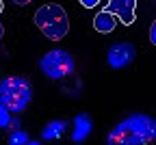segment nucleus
<instances>
[{
    "instance_id": "nucleus-7",
    "label": "nucleus",
    "mask_w": 156,
    "mask_h": 145,
    "mask_svg": "<svg viewBox=\"0 0 156 145\" xmlns=\"http://www.w3.org/2000/svg\"><path fill=\"white\" fill-rule=\"evenodd\" d=\"M91 128H93V121L89 115L80 113L76 119H74V134H72V141L74 143H83L89 134H91Z\"/></svg>"
},
{
    "instance_id": "nucleus-16",
    "label": "nucleus",
    "mask_w": 156,
    "mask_h": 145,
    "mask_svg": "<svg viewBox=\"0 0 156 145\" xmlns=\"http://www.w3.org/2000/svg\"><path fill=\"white\" fill-rule=\"evenodd\" d=\"M2 7H5V2H2V0H0V13H2Z\"/></svg>"
},
{
    "instance_id": "nucleus-5",
    "label": "nucleus",
    "mask_w": 156,
    "mask_h": 145,
    "mask_svg": "<svg viewBox=\"0 0 156 145\" xmlns=\"http://www.w3.org/2000/svg\"><path fill=\"white\" fill-rule=\"evenodd\" d=\"M136 56V48L132 44H128V41H122V44H115L108 48L106 52V61H108V65L113 69H122L126 67L128 63H132Z\"/></svg>"
},
{
    "instance_id": "nucleus-8",
    "label": "nucleus",
    "mask_w": 156,
    "mask_h": 145,
    "mask_svg": "<svg viewBox=\"0 0 156 145\" xmlns=\"http://www.w3.org/2000/svg\"><path fill=\"white\" fill-rule=\"evenodd\" d=\"M115 26H117V17H115L108 9H102L100 13L95 15V19H93V28H95L98 33H102V35L113 33Z\"/></svg>"
},
{
    "instance_id": "nucleus-9",
    "label": "nucleus",
    "mask_w": 156,
    "mask_h": 145,
    "mask_svg": "<svg viewBox=\"0 0 156 145\" xmlns=\"http://www.w3.org/2000/svg\"><path fill=\"white\" fill-rule=\"evenodd\" d=\"M65 128H67V123L61 119V121H50L48 126L44 128V132H41V141H54V139H58L63 132H65Z\"/></svg>"
},
{
    "instance_id": "nucleus-12",
    "label": "nucleus",
    "mask_w": 156,
    "mask_h": 145,
    "mask_svg": "<svg viewBox=\"0 0 156 145\" xmlns=\"http://www.w3.org/2000/svg\"><path fill=\"white\" fill-rule=\"evenodd\" d=\"M78 2H80V5H83L85 9H93L95 5H100L102 0H78Z\"/></svg>"
},
{
    "instance_id": "nucleus-14",
    "label": "nucleus",
    "mask_w": 156,
    "mask_h": 145,
    "mask_svg": "<svg viewBox=\"0 0 156 145\" xmlns=\"http://www.w3.org/2000/svg\"><path fill=\"white\" fill-rule=\"evenodd\" d=\"M15 5H28V2H33V0H13Z\"/></svg>"
},
{
    "instance_id": "nucleus-15",
    "label": "nucleus",
    "mask_w": 156,
    "mask_h": 145,
    "mask_svg": "<svg viewBox=\"0 0 156 145\" xmlns=\"http://www.w3.org/2000/svg\"><path fill=\"white\" fill-rule=\"evenodd\" d=\"M2 35H5V26L0 24V39H2Z\"/></svg>"
},
{
    "instance_id": "nucleus-3",
    "label": "nucleus",
    "mask_w": 156,
    "mask_h": 145,
    "mask_svg": "<svg viewBox=\"0 0 156 145\" xmlns=\"http://www.w3.org/2000/svg\"><path fill=\"white\" fill-rule=\"evenodd\" d=\"M33 100V89L26 78L9 76L0 80V104H5L11 113H22Z\"/></svg>"
},
{
    "instance_id": "nucleus-1",
    "label": "nucleus",
    "mask_w": 156,
    "mask_h": 145,
    "mask_svg": "<svg viewBox=\"0 0 156 145\" xmlns=\"http://www.w3.org/2000/svg\"><path fill=\"white\" fill-rule=\"evenodd\" d=\"M156 141V119L147 115H130L111 130L108 145H147Z\"/></svg>"
},
{
    "instance_id": "nucleus-11",
    "label": "nucleus",
    "mask_w": 156,
    "mask_h": 145,
    "mask_svg": "<svg viewBox=\"0 0 156 145\" xmlns=\"http://www.w3.org/2000/svg\"><path fill=\"white\" fill-rule=\"evenodd\" d=\"M9 123H11V111L5 104H0V128H7Z\"/></svg>"
},
{
    "instance_id": "nucleus-2",
    "label": "nucleus",
    "mask_w": 156,
    "mask_h": 145,
    "mask_svg": "<svg viewBox=\"0 0 156 145\" xmlns=\"http://www.w3.org/2000/svg\"><path fill=\"white\" fill-rule=\"evenodd\" d=\"M35 24H37L39 30H41L48 39H52V41L63 39L69 33V19H67L65 9L61 5H54V2H48V5L37 9Z\"/></svg>"
},
{
    "instance_id": "nucleus-4",
    "label": "nucleus",
    "mask_w": 156,
    "mask_h": 145,
    "mask_svg": "<svg viewBox=\"0 0 156 145\" xmlns=\"http://www.w3.org/2000/svg\"><path fill=\"white\" fill-rule=\"evenodd\" d=\"M41 72L52 78V80H61L65 76H69L74 72V58L69 52L65 50H50L48 54H44V58L39 61Z\"/></svg>"
},
{
    "instance_id": "nucleus-13",
    "label": "nucleus",
    "mask_w": 156,
    "mask_h": 145,
    "mask_svg": "<svg viewBox=\"0 0 156 145\" xmlns=\"http://www.w3.org/2000/svg\"><path fill=\"white\" fill-rule=\"evenodd\" d=\"M150 41H152V46H156V19L152 22V26H150Z\"/></svg>"
},
{
    "instance_id": "nucleus-6",
    "label": "nucleus",
    "mask_w": 156,
    "mask_h": 145,
    "mask_svg": "<svg viewBox=\"0 0 156 145\" xmlns=\"http://www.w3.org/2000/svg\"><path fill=\"white\" fill-rule=\"evenodd\" d=\"M106 9H108L117 19H119L122 24H126V26H130L134 19H136V15H134L136 0H108Z\"/></svg>"
},
{
    "instance_id": "nucleus-10",
    "label": "nucleus",
    "mask_w": 156,
    "mask_h": 145,
    "mask_svg": "<svg viewBox=\"0 0 156 145\" xmlns=\"http://www.w3.org/2000/svg\"><path fill=\"white\" fill-rule=\"evenodd\" d=\"M26 143H30V139H28V134L26 132H13L11 136H9V145H26Z\"/></svg>"
}]
</instances>
